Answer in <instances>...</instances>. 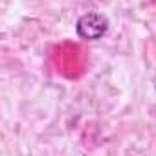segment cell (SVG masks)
Returning a JSON list of instances; mask_svg holds the SVG:
<instances>
[{
  "instance_id": "cell-1",
  "label": "cell",
  "mask_w": 156,
  "mask_h": 156,
  "mask_svg": "<svg viewBox=\"0 0 156 156\" xmlns=\"http://www.w3.org/2000/svg\"><path fill=\"white\" fill-rule=\"evenodd\" d=\"M108 26H110V22L103 13L90 11V13H85L79 17V20L75 24V31L85 41H99L107 35Z\"/></svg>"
}]
</instances>
